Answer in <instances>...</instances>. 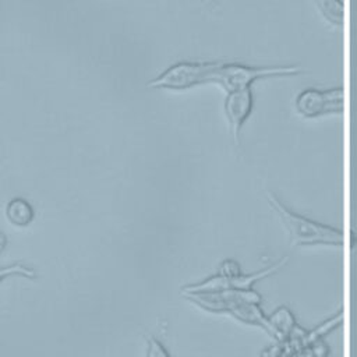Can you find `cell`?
<instances>
[{"label": "cell", "mask_w": 357, "mask_h": 357, "mask_svg": "<svg viewBox=\"0 0 357 357\" xmlns=\"http://www.w3.org/2000/svg\"><path fill=\"white\" fill-rule=\"evenodd\" d=\"M269 202L278 212L293 244H342L343 231L331 225H324L308 216L294 212L275 194L269 192Z\"/></svg>", "instance_id": "cell-1"}, {"label": "cell", "mask_w": 357, "mask_h": 357, "mask_svg": "<svg viewBox=\"0 0 357 357\" xmlns=\"http://www.w3.org/2000/svg\"><path fill=\"white\" fill-rule=\"evenodd\" d=\"M303 73L293 66H250L237 61H220L215 82H219L227 92L251 88V84L259 78L286 77Z\"/></svg>", "instance_id": "cell-2"}, {"label": "cell", "mask_w": 357, "mask_h": 357, "mask_svg": "<svg viewBox=\"0 0 357 357\" xmlns=\"http://www.w3.org/2000/svg\"><path fill=\"white\" fill-rule=\"evenodd\" d=\"M220 66V61H180L160 75H158L153 81L149 82L151 86H170L176 89L188 88L201 82H215L216 71Z\"/></svg>", "instance_id": "cell-3"}, {"label": "cell", "mask_w": 357, "mask_h": 357, "mask_svg": "<svg viewBox=\"0 0 357 357\" xmlns=\"http://www.w3.org/2000/svg\"><path fill=\"white\" fill-rule=\"evenodd\" d=\"M294 106L305 117L340 113L343 110V88H305L297 93Z\"/></svg>", "instance_id": "cell-4"}, {"label": "cell", "mask_w": 357, "mask_h": 357, "mask_svg": "<svg viewBox=\"0 0 357 357\" xmlns=\"http://www.w3.org/2000/svg\"><path fill=\"white\" fill-rule=\"evenodd\" d=\"M252 106H254V98H252L251 88L227 92V96L225 100V112L227 114L229 121L233 126L236 138L238 137L243 124L251 114Z\"/></svg>", "instance_id": "cell-5"}, {"label": "cell", "mask_w": 357, "mask_h": 357, "mask_svg": "<svg viewBox=\"0 0 357 357\" xmlns=\"http://www.w3.org/2000/svg\"><path fill=\"white\" fill-rule=\"evenodd\" d=\"M8 220L17 226H26L33 218V209L24 198H13L6 208Z\"/></svg>", "instance_id": "cell-6"}, {"label": "cell", "mask_w": 357, "mask_h": 357, "mask_svg": "<svg viewBox=\"0 0 357 357\" xmlns=\"http://www.w3.org/2000/svg\"><path fill=\"white\" fill-rule=\"evenodd\" d=\"M321 11V14L331 22L340 25L343 21V1H333V0H325V1H317L315 3Z\"/></svg>", "instance_id": "cell-7"}, {"label": "cell", "mask_w": 357, "mask_h": 357, "mask_svg": "<svg viewBox=\"0 0 357 357\" xmlns=\"http://www.w3.org/2000/svg\"><path fill=\"white\" fill-rule=\"evenodd\" d=\"M146 357H170V354L160 342H158L156 339H151Z\"/></svg>", "instance_id": "cell-8"}, {"label": "cell", "mask_w": 357, "mask_h": 357, "mask_svg": "<svg viewBox=\"0 0 357 357\" xmlns=\"http://www.w3.org/2000/svg\"><path fill=\"white\" fill-rule=\"evenodd\" d=\"M13 273H21L25 276H33V272L29 271L28 268H24L21 265H13L8 268H1L0 269V282L7 276V275H13Z\"/></svg>", "instance_id": "cell-9"}, {"label": "cell", "mask_w": 357, "mask_h": 357, "mask_svg": "<svg viewBox=\"0 0 357 357\" xmlns=\"http://www.w3.org/2000/svg\"><path fill=\"white\" fill-rule=\"evenodd\" d=\"M6 244H7V237L4 236L3 231H0V252L6 248Z\"/></svg>", "instance_id": "cell-10"}]
</instances>
